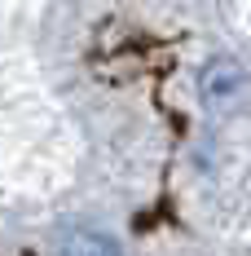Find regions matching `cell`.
Wrapping results in <instances>:
<instances>
[{"instance_id": "1", "label": "cell", "mask_w": 251, "mask_h": 256, "mask_svg": "<svg viewBox=\"0 0 251 256\" xmlns=\"http://www.w3.org/2000/svg\"><path fill=\"white\" fill-rule=\"evenodd\" d=\"M243 88H247V71L234 62V58H212L207 66H203L199 76V93L207 106H229L243 98Z\"/></svg>"}, {"instance_id": "2", "label": "cell", "mask_w": 251, "mask_h": 256, "mask_svg": "<svg viewBox=\"0 0 251 256\" xmlns=\"http://www.w3.org/2000/svg\"><path fill=\"white\" fill-rule=\"evenodd\" d=\"M57 256H124V252H119L106 234H97V230H75V234L62 238Z\"/></svg>"}]
</instances>
